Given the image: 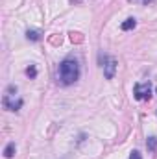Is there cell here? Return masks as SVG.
Masks as SVG:
<instances>
[{
	"instance_id": "obj_10",
	"label": "cell",
	"mask_w": 157,
	"mask_h": 159,
	"mask_svg": "<svg viewBox=\"0 0 157 159\" xmlns=\"http://www.w3.org/2000/svg\"><path fill=\"white\" fill-rule=\"evenodd\" d=\"M129 159H142V157H141V154H139L137 150H133V152H131V156H129Z\"/></svg>"
},
{
	"instance_id": "obj_11",
	"label": "cell",
	"mask_w": 157,
	"mask_h": 159,
	"mask_svg": "<svg viewBox=\"0 0 157 159\" xmlns=\"http://www.w3.org/2000/svg\"><path fill=\"white\" fill-rule=\"evenodd\" d=\"M141 2H142V4H146V6H148V4H152V2H154V0H141Z\"/></svg>"
},
{
	"instance_id": "obj_4",
	"label": "cell",
	"mask_w": 157,
	"mask_h": 159,
	"mask_svg": "<svg viewBox=\"0 0 157 159\" xmlns=\"http://www.w3.org/2000/svg\"><path fill=\"white\" fill-rule=\"evenodd\" d=\"M4 107L9 109V111H17V109L22 107V100H20V98L15 100L13 94H6V96H4Z\"/></svg>"
},
{
	"instance_id": "obj_3",
	"label": "cell",
	"mask_w": 157,
	"mask_h": 159,
	"mask_svg": "<svg viewBox=\"0 0 157 159\" xmlns=\"http://www.w3.org/2000/svg\"><path fill=\"white\" fill-rule=\"evenodd\" d=\"M133 94H135L137 100H150V96H152V87H150V83H135Z\"/></svg>"
},
{
	"instance_id": "obj_1",
	"label": "cell",
	"mask_w": 157,
	"mask_h": 159,
	"mask_svg": "<svg viewBox=\"0 0 157 159\" xmlns=\"http://www.w3.org/2000/svg\"><path fill=\"white\" fill-rule=\"evenodd\" d=\"M79 78V65L76 59H63L59 63V69H57V80L61 85H72L76 80Z\"/></svg>"
},
{
	"instance_id": "obj_9",
	"label": "cell",
	"mask_w": 157,
	"mask_h": 159,
	"mask_svg": "<svg viewBox=\"0 0 157 159\" xmlns=\"http://www.w3.org/2000/svg\"><path fill=\"white\" fill-rule=\"evenodd\" d=\"M26 74H28L30 78H35V74H37V70H35V67H28V69H26Z\"/></svg>"
},
{
	"instance_id": "obj_5",
	"label": "cell",
	"mask_w": 157,
	"mask_h": 159,
	"mask_svg": "<svg viewBox=\"0 0 157 159\" xmlns=\"http://www.w3.org/2000/svg\"><path fill=\"white\" fill-rule=\"evenodd\" d=\"M137 26V20L135 19H126L122 24H120V30H124V32H129V30H133Z\"/></svg>"
},
{
	"instance_id": "obj_8",
	"label": "cell",
	"mask_w": 157,
	"mask_h": 159,
	"mask_svg": "<svg viewBox=\"0 0 157 159\" xmlns=\"http://www.w3.org/2000/svg\"><path fill=\"white\" fill-rule=\"evenodd\" d=\"M13 154H15V143H9V144L4 148V156H6V157H13Z\"/></svg>"
},
{
	"instance_id": "obj_6",
	"label": "cell",
	"mask_w": 157,
	"mask_h": 159,
	"mask_svg": "<svg viewBox=\"0 0 157 159\" xmlns=\"http://www.w3.org/2000/svg\"><path fill=\"white\" fill-rule=\"evenodd\" d=\"M146 146H148V150H150V152L157 154V137H148Z\"/></svg>"
},
{
	"instance_id": "obj_2",
	"label": "cell",
	"mask_w": 157,
	"mask_h": 159,
	"mask_svg": "<svg viewBox=\"0 0 157 159\" xmlns=\"http://www.w3.org/2000/svg\"><path fill=\"white\" fill-rule=\"evenodd\" d=\"M100 61H102V67H104V76L107 80L115 78V72H117V59L111 57V56H100Z\"/></svg>"
},
{
	"instance_id": "obj_7",
	"label": "cell",
	"mask_w": 157,
	"mask_h": 159,
	"mask_svg": "<svg viewBox=\"0 0 157 159\" xmlns=\"http://www.w3.org/2000/svg\"><path fill=\"white\" fill-rule=\"evenodd\" d=\"M26 37L30 41H39L41 39V32L39 30H28L26 32Z\"/></svg>"
}]
</instances>
